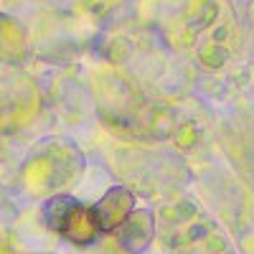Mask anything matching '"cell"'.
I'll return each instance as SVG.
<instances>
[{
	"label": "cell",
	"mask_w": 254,
	"mask_h": 254,
	"mask_svg": "<svg viewBox=\"0 0 254 254\" xmlns=\"http://www.w3.org/2000/svg\"><path fill=\"white\" fill-rule=\"evenodd\" d=\"M28 54L31 46L23 26L13 15L0 13V61L8 66H20V64H26Z\"/></svg>",
	"instance_id": "9"
},
{
	"label": "cell",
	"mask_w": 254,
	"mask_h": 254,
	"mask_svg": "<svg viewBox=\"0 0 254 254\" xmlns=\"http://www.w3.org/2000/svg\"><path fill=\"white\" fill-rule=\"evenodd\" d=\"M221 0H183L181 13L176 18L173 36L181 44H190L196 41L216 23V18L221 15Z\"/></svg>",
	"instance_id": "6"
},
{
	"label": "cell",
	"mask_w": 254,
	"mask_h": 254,
	"mask_svg": "<svg viewBox=\"0 0 254 254\" xmlns=\"http://www.w3.org/2000/svg\"><path fill=\"white\" fill-rule=\"evenodd\" d=\"M120 173L137 186L140 190H153V186L163 183H181L186 171L171 155L153 153V150H122L120 153Z\"/></svg>",
	"instance_id": "4"
},
{
	"label": "cell",
	"mask_w": 254,
	"mask_h": 254,
	"mask_svg": "<svg viewBox=\"0 0 254 254\" xmlns=\"http://www.w3.org/2000/svg\"><path fill=\"white\" fill-rule=\"evenodd\" d=\"M237 49V23L231 15H219L216 23L211 26L198 41H196V54L203 69L216 71L231 59Z\"/></svg>",
	"instance_id": "5"
},
{
	"label": "cell",
	"mask_w": 254,
	"mask_h": 254,
	"mask_svg": "<svg viewBox=\"0 0 254 254\" xmlns=\"http://www.w3.org/2000/svg\"><path fill=\"white\" fill-rule=\"evenodd\" d=\"M41 219H44L46 229L56 231V234H61L66 242L76 247H89L99 237L89 208L66 193L49 196L41 206Z\"/></svg>",
	"instance_id": "2"
},
{
	"label": "cell",
	"mask_w": 254,
	"mask_h": 254,
	"mask_svg": "<svg viewBox=\"0 0 254 254\" xmlns=\"http://www.w3.org/2000/svg\"><path fill=\"white\" fill-rule=\"evenodd\" d=\"M41 110V89L26 74H8L0 79V135L18 132L31 125Z\"/></svg>",
	"instance_id": "3"
},
{
	"label": "cell",
	"mask_w": 254,
	"mask_h": 254,
	"mask_svg": "<svg viewBox=\"0 0 254 254\" xmlns=\"http://www.w3.org/2000/svg\"><path fill=\"white\" fill-rule=\"evenodd\" d=\"M125 0H81V8L92 18H107L112 10H117Z\"/></svg>",
	"instance_id": "11"
},
{
	"label": "cell",
	"mask_w": 254,
	"mask_h": 254,
	"mask_svg": "<svg viewBox=\"0 0 254 254\" xmlns=\"http://www.w3.org/2000/svg\"><path fill=\"white\" fill-rule=\"evenodd\" d=\"M168 137H171L173 145L181 147V150H193V147L201 142V127H198L196 120H178L176 117Z\"/></svg>",
	"instance_id": "10"
},
{
	"label": "cell",
	"mask_w": 254,
	"mask_h": 254,
	"mask_svg": "<svg viewBox=\"0 0 254 254\" xmlns=\"http://www.w3.org/2000/svg\"><path fill=\"white\" fill-rule=\"evenodd\" d=\"M155 229H158V224H155L153 211H147V208H135L132 214L115 229V239H117V244H120L125 252H130V254H142L147 247L153 244Z\"/></svg>",
	"instance_id": "8"
},
{
	"label": "cell",
	"mask_w": 254,
	"mask_h": 254,
	"mask_svg": "<svg viewBox=\"0 0 254 254\" xmlns=\"http://www.w3.org/2000/svg\"><path fill=\"white\" fill-rule=\"evenodd\" d=\"M84 171V153L66 137L41 140L20 168V183L33 193L56 196L61 188L79 181Z\"/></svg>",
	"instance_id": "1"
},
{
	"label": "cell",
	"mask_w": 254,
	"mask_h": 254,
	"mask_svg": "<svg viewBox=\"0 0 254 254\" xmlns=\"http://www.w3.org/2000/svg\"><path fill=\"white\" fill-rule=\"evenodd\" d=\"M135 211V193L127 186H112L97 203L89 206L92 221L99 234H115V229Z\"/></svg>",
	"instance_id": "7"
}]
</instances>
